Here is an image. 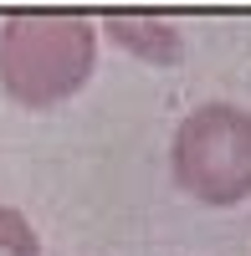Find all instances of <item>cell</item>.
I'll list each match as a JSON object with an SVG mask.
<instances>
[{
	"mask_svg": "<svg viewBox=\"0 0 251 256\" xmlns=\"http://www.w3.org/2000/svg\"><path fill=\"white\" fill-rule=\"evenodd\" d=\"M98 31L82 16H10L0 26V88L20 108H56L88 88Z\"/></svg>",
	"mask_w": 251,
	"mask_h": 256,
	"instance_id": "6da1fadb",
	"label": "cell"
},
{
	"mask_svg": "<svg viewBox=\"0 0 251 256\" xmlns=\"http://www.w3.org/2000/svg\"><path fill=\"white\" fill-rule=\"evenodd\" d=\"M108 36H113V46L134 52L138 62H149V67H174V62L184 56V36L170 26V20L113 16V20H108Z\"/></svg>",
	"mask_w": 251,
	"mask_h": 256,
	"instance_id": "3957f363",
	"label": "cell"
},
{
	"mask_svg": "<svg viewBox=\"0 0 251 256\" xmlns=\"http://www.w3.org/2000/svg\"><path fill=\"white\" fill-rule=\"evenodd\" d=\"M0 256H41V241L20 210L0 205Z\"/></svg>",
	"mask_w": 251,
	"mask_h": 256,
	"instance_id": "277c9868",
	"label": "cell"
},
{
	"mask_svg": "<svg viewBox=\"0 0 251 256\" xmlns=\"http://www.w3.org/2000/svg\"><path fill=\"white\" fill-rule=\"evenodd\" d=\"M174 184L200 205L251 200V113L236 102H205L174 128L170 144Z\"/></svg>",
	"mask_w": 251,
	"mask_h": 256,
	"instance_id": "7a4b0ae2",
	"label": "cell"
}]
</instances>
